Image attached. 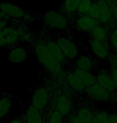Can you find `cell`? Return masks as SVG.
Masks as SVG:
<instances>
[{
	"instance_id": "cell-1",
	"label": "cell",
	"mask_w": 117,
	"mask_h": 123,
	"mask_svg": "<svg viewBox=\"0 0 117 123\" xmlns=\"http://www.w3.org/2000/svg\"><path fill=\"white\" fill-rule=\"evenodd\" d=\"M32 49L38 62L49 75L54 77H59V76L63 75V64L57 61L53 56L46 45L44 39L36 40L34 43Z\"/></svg>"
},
{
	"instance_id": "cell-2",
	"label": "cell",
	"mask_w": 117,
	"mask_h": 123,
	"mask_svg": "<svg viewBox=\"0 0 117 123\" xmlns=\"http://www.w3.org/2000/svg\"><path fill=\"white\" fill-rule=\"evenodd\" d=\"M43 22L47 28L53 31H66L70 27L69 17L62 11L56 10L47 11L43 15Z\"/></svg>"
},
{
	"instance_id": "cell-3",
	"label": "cell",
	"mask_w": 117,
	"mask_h": 123,
	"mask_svg": "<svg viewBox=\"0 0 117 123\" xmlns=\"http://www.w3.org/2000/svg\"><path fill=\"white\" fill-rule=\"evenodd\" d=\"M0 11L8 19L15 21L31 23L34 20V16L28 11L8 1H0Z\"/></svg>"
},
{
	"instance_id": "cell-4",
	"label": "cell",
	"mask_w": 117,
	"mask_h": 123,
	"mask_svg": "<svg viewBox=\"0 0 117 123\" xmlns=\"http://www.w3.org/2000/svg\"><path fill=\"white\" fill-rule=\"evenodd\" d=\"M66 60L74 61L79 56V48L72 39L65 36H59L56 39Z\"/></svg>"
},
{
	"instance_id": "cell-5",
	"label": "cell",
	"mask_w": 117,
	"mask_h": 123,
	"mask_svg": "<svg viewBox=\"0 0 117 123\" xmlns=\"http://www.w3.org/2000/svg\"><path fill=\"white\" fill-rule=\"evenodd\" d=\"M53 110H57L64 117H68L72 113L73 102L67 95L56 94L51 99Z\"/></svg>"
},
{
	"instance_id": "cell-6",
	"label": "cell",
	"mask_w": 117,
	"mask_h": 123,
	"mask_svg": "<svg viewBox=\"0 0 117 123\" xmlns=\"http://www.w3.org/2000/svg\"><path fill=\"white\" fill-rule=\"evenodd\" d=\"M49 102L50 93L48 90L44 87H39L32 93L30 100V105L43 111L47 107Z\"/></svg>"
},
{
	"instance_id": "cell-7",
	"label": "cell",
	"mask_w": 117,
	"mask_h": 123,
	"mask_svg": "<svg viewBox=\"0 0 117 123\" xmlns=\"http://www.w3.org/2000/svg\"><path fill=\"white\" fill-rule=\"evenodd\" d=\"M88 97L91 101L94 102H104L110 100L111 97L112 93L109 91L103 88L101 85H100L97 83H95L91 86L87 87V89L84 92Z\"/></svg>"
},
{
	"instance_id": "cell-8",
	"label": "cell",
	"mask_w": 117,
	"mask_h": 123,
	"mask_svg": "<svg viewBox=\"0 0 117 123\" xmlns=\"http://www.w3.org/2000/svg\"><path fill=\"white\" fill-rule=\"evenodd\" d=\"M28 57V50L22 44L10 48L6 54V59L12 64H22Z\"/></svg>"
},
{
	"instance_id": "cell-9",
	"label": "cell",
	"mask_w": 117,
	"mask_h": 123,
	"mask_svg": "<svg viewBox=\"0 0 117 123\" xmlns=\"http://www.w3.org/2000/svg\"><path fill=\"white\" fill-rule=\"evenodd\" d=\"M89 48L92 55L99 60H108L110 55L111 54V49L108 41L97 42V41L90 40Z\"/></svg>"
},
{
	"instance_id": "cell-10",
	"label": "cell",
	"mask_w": 117,
	"mask_h": 123,
	"mask_svg": "<svg viewBox=\"0 0 117 123\" xmlns=\"http://www.w3.org/2000/svg\"><path fill=\"white\" fill-rule=\"evenodd\" d=\"M2 31L5 39L6 48H12L14 46L20 44L19 43L22 42L19 26L8 25Z\"/></svg>"
},
{
	"instance_id": "cell-11",
	"label": "cell",
	"mask_w": 117,
	"mask_h": 123,
	"mask_svg": "<svg viewBox=\"0 0 117 123\" xmlns=\"http://www.w3.org/2000/svg\"><path fill=\"white\" fill-rule=\"evenodd\" d=\"M95 79L97 84L101 85L103 88L109 91L111 93L113 94L116 91V85H115L113 78H112L110 72L102 69V70L99 71L95 75Z\"/></svg>"
},
{
	"instance_id": "cell-12",
	"label": "cell",
	"mask_w": 117,
	"mask_h": 123,
	"mask_svg": "<svg viewBox=\"0 0 117 123\" xmlns=\"http://www.w3.org/2000/svg\"><path fill=\"white\" fill-rule=\"evenodd\" d=\"M99 23L89 15L77 16L75 20V26L79 31L84 33L90 34Z\"/></svg>"
},
{
	"instance_id": "cell-13",
	"label": "cell",
	"mask_w": 117,
	"mask_h": 123,
	"mask_svg": "<svg viewBox=\"0 0 117 123\" xmlns=\"http://www.w3.org/2000/svg\"><path fill=\"white\" fill-rule=\"evenodd\" d=\"M65 80L67 85L69 86L72 90L77 92H85L87 86L84 85L82 80L79 77V76L75 73L74 70L68 71L64 73Z\"/></svg>"
},
{
	"instance_id": "cell-14",
	"label": "cell",
	"mask_w": 117,
	"mask_h": 123,
	"mask_svg": "<svg viewBox=\"0 0 117 123\" xmlns=\"http://www.w3.org/2000/svg\"><path fill=\"white\" fill-rule=\"evenodd\" d=\"M23 120L25 123H46L43 111L28 106L24 111Z\"/></svg>"
},
{
	"instance_id": "cell-15",
	"label": "cell",
	"mask_w": 117,
	"mask_h": 123,
	"mask_svg": "<svg viewBox=\"0 0 117 123\" xmlns=\"http://www.w3.org/2000/svg\"><path fill=\"white\" fill-rule=\"evenodd\" d=\"M74 66L75 68L80 70L92 72L95 68V61L89 55H79V56L74 60Z\"/></svg>"
},
{
	"instance_id": "cell-16",
	"label": "cell",
	"mask_w": 117,
	"mask_h": 123,
	"mask_svg": "<svg viewBox=\"0 0 117 123\" xmlns=\"http://www.w3.org/2000/svg\"><path fill=\"white\" fill-rule=\"evenodd\" d=\"M109 33L110 31L107 27L104 25L98 24L89 35L91 36V40L97 42H107Z\"/></svg>"
},
{
	"instance_id": "cell-17",
	"label": "cell",
	"mask_w": 117,
	"mask_h": 123,
	"mask_svg": "<svg viewBox=\"0 0 117 123\" xmlns=\"http://www.w3.org/2000/svg\"><path fill=\"white\" fill-rule=\"evenodd\" d=\"M75 114L81 123H91L95 113L89 106L81 105L78 107Z\"/></svg>"
},
{
	"instance_id": "cell-18",
	"label": "cell",
	"mask_w": 117,
	"mask_h": 123,
	"mask_svg": "<svg viewBox=\"0 0 117 123\" xmlns=\"http://www.w3.org/2000/svg\"><path fill=\"white\" fill-rule=\"evenodd\" d=\"M45 43L48 48V49L50 50V52H51V54L53 55V56L56 58L57 61H59V63L64 64V63L67 61L64 55L62 53L60 48H59L58 43H56V39H44Z\"/></svg>"
},
{
	"instance_id": "cell-19",
	"label": "cell",
	"mask_w": 117,
	"mask_h": 123,
	"mask_svg": "<svg viewBox=\"0 0 117 123\" xmlns=\"http://www.w3.org/2000/svg\"><path fill=\"white\" fill-rule=\"evenodd\" d=\"M80 1L81 0H62L61 11L68 17L75 15Z\"/></svg>"
},
{
	"instance_id": "cell-20",
	"label": "cell",
	"mask_w": 117,
	"mask_h": 123,
	"mask_svg": "<svg viewBox=\"0 0 117 123\" xmlns=\"http://www.w3.org/2000/svg\"><path fill=\"white\" fill-rule=\"evenodd\" d=\"M13 107L12 100L8 97H0V120L6 117L10 114Z\"/></svg>"
},
{
	"instance_id": "cell-21",
	"label": "cell",
	"mask_w": 117,
	"mask_h": 123,
	"mask_svg": "<svg viewBox=\"0 0 117 123\" xmlns=\"http://www.w3.org/2000/svg\"><path fill=\"white\" fill-rule=\"evenodd\" d=\"M73 70L79 76V77L81 79L82 81L84 83V85L87 87L91 86V85H94L96 82L95 75H94L92 72L80 70V69H77V68H75Z\"/></svg>"
},
{
	"instance_id": "cell-22",
	"label": "cell",
	"mask_w": 117,
	"mask_h": 123,
	"mask_svg": "<svg viewBox=\"0 0 117 123\" xmlns=\"http://www.w3.org/2000/svg\"><path fill=\"white\" fill-rule=\"evenodd\" d=\"M93 2H94L93 0H81L77 8V11H76L77 16L88 15Z\"/></svg>"
},
{
	"instance_id": "cell-23",
	"label": "cell",
	"mask_w": 117,
	"mask_h": 123,
	"mask_svg": "<svg viewBox=\"0 0 117 123\" xmlns=\"http://www.w3.org/2000/svg\"><path fill=\"white\" fill-rule=\"evenodd\" d=\"M64 117L59 112L52 109L48 113L46 123H64Z\"/></svg>"
},
{
	"instance_id": "cell-24",
	"label": "cell",
	"mask_w": 117,
	"mask_h": 123,
	"mask_svg": "<svg viewBox=\"0 0 117 123\" xmlns=\"http://www.w3.org/2000/svg\"><path fill=\"white\" fill-rule=\"evenodd\" d=\"M110 113L106 110H100L95 113L91 123H106L108 119Z\"/></svg>"
},
{
	"instance_id": "cell-25",
	"label": "cell",
	"mask_w": 117,
	"mask_h": 123,
	"mask_svg": "<svg viewBox=\"0 0 117 123\" xmlns=\"http://www.w3.org/2000/svg\"><path fill=\"white\" fill-rule=\"evenodd\" d=\"M108 43L111 47V49L114 51V52L117 53V27L110 31L108 36Z\"/></svg>"
},
{
	"instance_id": "cell-26",
	"label": "cell",
	"mask_w": 117,
	"mask_h": 123,
	"mask_svg": "<svg viewBox=\"0 0 117 123\" xmlns=\"http://www.w3.org/2000/svg\"><path fill=\"white\" fill-rule=\"evenodd\" d=\"M109 61V67L110 68H117V53L111 52L108 58Z\"/></svg>"
},
{
	"instance_id": "cell-27",
	"label": "cell",
	"mask_w": 117,
	"mask_h": 123,
	"mask_svg": "<svg viewBox=\"0 0 117 123\" xmlns=\"http://www.w3.org/2000/svg\"><path fill=\"white\" fill-rule=\"evenodd\" d=\"M8 26V18L0 11V31H3L6 27Z\"/></svg>"
},
{
	"instance_id": "cell-28",
	"label": "cell",
	"mask_w": 117,
	"mask_h": 123,
	"mask_svg": "<svg viewBox=\"0 0 117 123\" xmlns=\"http://www.w3.org/2000/svg\"><path fill=\"white\" fill-rule=\"evenodd\" d=\"M67 123H81V122H80L79 119L76 117V116H75V113H72V114L67 117Z\"/></svg>"
},
{
	"instance_id": "cell-29",
	"label": "cell",
	"mask_w": 117,
	"mask_h": 123,
	"mask_svg": "<svg viewBox=\"0 0 117 123\" xmlns=\"http://www.w3.org/2000/svg\"><path fill=\"white\" fill-rule=\"evenodd\" d=\"M111 13H112V18H113V21L116 24V27H117V4L114 6L113 7L111 8Z\"/></svg>"
},
{
	"instance_id": "cell-30",
	"label": "cell",
	"mask_w": 117,
	"mask_h": 123,
	"mask_svg": "<svg viewBox=\"0 0 117 123\" xmlns=\"http://www.w3.org/2000/svg\"><path fill=\"white\" fill-rule=\"evenodd\" d=\"M106 123H117V113H111V114H110Z\"/></svg>"
},
{
	"instance_id": "cell-31",
	"label": "cell",
	"mask_w": 117,
	"mask_h": 123,
	"mask_svg": "<svg viewBox=\"0 0 117 123\" xmlns=\"http://www.w3.org/2000/svg\"><path fill=\"white\" fill-rule=\"evenodd\" d=\"M9 123H25L24 120L22 119L20 117H15V118H12Z\"/></svg>"
},
{
	"instance_id": "cell-32",
	"label": "cell",
	"mask_w": 117,
	"mask_h": 123,
	"mask_svg": "<svg viewBox=\"0 0 117 123\" xmlns=\"http://www.w3.org/2000/svg\"><path fill=\"white\" fill-rule=\"evenodd\" d=\"M108 3V5L110 6V8L113 7L114 6H116L117 4V0H106Z\"/></svg>"
},
{
	"instance_id": "cell-33",
	"label": "cell",
	"mask_w": 117,
	"mask_h": 123,
	"mask_svg": "<svg viewBox=\"0 0 117 123\" xmlns=\"http://www.w3.org/2000/svg\"><path fill=\"white\" fill-rule=\"evenodd\" d=\"M114 82H115V85H116V91H117V78L114 80Z\"/></svg>"
},
{
	"instance_id": "cell-34",
	"label": "cell",
	"mask_w": 117,
	"mask_h": 123,
	"mask_svg": "<svg viewBox=\"0 0 117 123\" xmlns=\"http://www.w3.org/2000/svg\"><path fill=\"white\" fill-rule=\"evenodd\" d=\"M0 123H2V122H0Z\"/></svg>"
}]
</instances>
